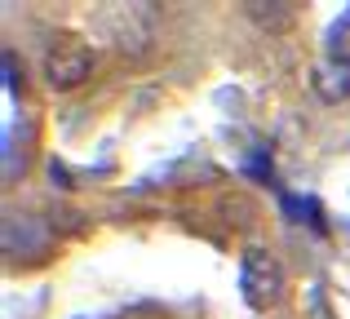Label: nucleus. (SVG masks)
<instances>
[{
    "label": "nucleus",
    "instance_id": "obj_4",
    "mask_svg": "<svg viewBox=\"0 0 350 319\" xmlns=\"http://www.w3.org/2000/svg\"><path fill=\"white\" fill-rule=\"evenodd\" d=\"M310 89H315L324 102H342V98H350V67L346 62H319L315 71H310Z\"/></svg>",
    "mask_w": 350,
    "mask_h": 319
},
{
    "label": "nucleus",
    "instance_id": "obj_2",
    "mask_svg": "<svg viewBox=\"0 0 350 319\" xmlns=\"http://www.w3.org/2000/svg\"><path fill=\"white\" fill-rule=\"evenodd\" d=\"M44 76H49V85L58 89V94L80 89L94 76V49H89L85 40H76V36H58V40L44 49Z\"/></svg>",
    "mask_w": 350,
    "mask_h": 319
},
{
    "label": "nucleus",
    "instance_id": "obj_3",
    "mask_svg": "<svg viewBox=\"0 0 350 319\" xmlns=\"http://www.w3.org/2000/svg\"><path fill=\"white\" fill-rule=\"evenodd\" d=\"M107 31H111V44L120 53H142L151 44V23H146L142 9H111Z\"/></svg>",
    "mask_w": 350,
    "mask_h": 319
},
{
    "label": "nucleus",
    "instance_id": "obj_5",
    "mask_svg": "<svg viewBox=\"0 0 350 319\" xmlns=\"http://www.w3.org/2000/svg\"><path fill=\"white\" fill-rule=\"evenodd\" d=\"M328 58L350 67V14H342L333 27H328Z\"/></svg>",
    "mask_w": 350,
    "mask_h": 319
},
{
    "label": "nucleus",
    "instance_id": "obj_6",
    "mask_svg": "<svg viewBox=\"0 0 350 319\" xmlns=\"http://www.w3.org/2000/svg\"><path fill=\"white\" fill-rule=\"evenodd\" d=\"M23 240H27V249H44V235L40 231H36V222H31V217H23ZM5 249L9 253H14L18 249V217H9V222H5Z\"/></svg>",
    "mask_w": 350,
    "mask_h": 319
},
{
    "label": "nucleus",
    "instance_id": "obj_1",
    "mask_svg": "<svg viewBox=\"0 0 350 319\" xmlns=\"http://www.w3.org/2000/svg\"><path fill=\"white\" fill-rule=\"evenodd\" d=\"M239 293H244V302L253 311H271L280 302L284 271H280L271 249H262V244H248L244 249V258H239Z\"/></svg>",
    "mask_w": 350,
    "mask_h": 319
}]
</instances>
